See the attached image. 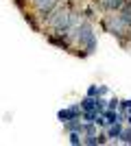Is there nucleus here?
<instances>
[{
	"mask_svg": "<svg viewBox=\"0 0 131 146\" xmlns=\"http://www.w3.org/2000/svg\"><path fill=\"white\" fill-rule=\"evenodd\" d=\"M48 42H50V44H55V46H59V48H63V50H68V48H70L68 39H66V33H57V35H48Z\"/></svg>",
	"mask_w": 131,
	"mask_h": 146,
	"instance_id": "nucleus-7",
	"label": "nucleus"
},
{
	"mask_svg": "<svg viewBox=\"0 0 131 146\" xmlns=\"http://www.w3.org/2000/svg\"><path fill=\"white\" fill-rule=\"evenodd\" d=\"M33 5H35V11L39 13V18H48L50 13L57 9V5H59V0H33Z\"/></svg>",
	"mask_w": 131,
	"mask_h": 146,
	"instance_id": "nucleus-4",
	"label": "nucleus"
},
{
	"mask_svg": "<svg viewBox=\"0 0 131 146\" xmlns=\"http://www.w3.org/2000/svg\"><path fill=\"white\" fill-rule=\"evenodd\" d=\"M79 44H81V48L85 50V55H90V52H94V48H96V37H94L92 29L87 24L79 26Z\"/></svg>",
	"mask_w": 131,
	"mask_h": 146,
	"instance_id": "nucleus-3",
	"label": "nucleus"
},
{
	"mask_svg": "<svg viewBox=\"0 0 131 146\" xmlns=\"http://www.w3.org/2000/svg\"><path fill=\"white\" fill-rule=\"evenodd\" d=\"M96 113H98V111H83V120L85 122H94L96 120Z\"/></svg>",
	"mask_w": 131,
	"mask_h": 146,
	"instance_id": "nucleus-13",
	"label": "nucleus"
},
{
	"mask_svg": "<svg viewBox=\"0 0 131 146\" xmlns=\"http://www.w3.org/2000/svg\"><path fill=\"white\" fill-rule=\"evenodd\" d=\"M122 109H131V100H122Z\"/></svg>",
	"mask_w": 131,
	"mask_h": 146,
	"instance_id": "nucleus-19",
	"label": "nucleus"
},
{
	"mask_svg": "<svg viewBox=\"0 0 131 146\" xmlns=\"http://www.w3.org/2000/svg\"><path fill=\"white\" fill-rule=\"evenodd\" d=\"M120 135H122V127H120L118 122H116V124H112V127H109V131H107V137H120Z\"/></svg>",
	"mask_w": 131,
	"mask_h": 146,
	"instance_id": "nucleus-10",
	"label": "nucleus"
},
{
	"mask_svg": "<svg viewBox=\"0 0 131 146\" xmlns=\"http://www.w3.org/2000/svg\"><path fill=\"white\" fill-rule=\"evenodd\" d=\"M24 20H26V22H29V24H31L35 31H39V24H37V20H35V15H31V13H24Z\"/></svg>",
	"mask_w": 131,
	"mask_h": 146,
	"instance_id": "nucleus-11",
	"label": "nucleus"
},
{
	"mask_svg": "<svg viewBox=\"0 0 131 146\" xmlns=\"http://www.w3.org/2000/svg\"><path fill=\"white\" fill-rule=\"evenodd\" d=\"M85 144H87V146H94V144H98V142H96V135H87V137H85Z\"/></svg>",
	"mask_w": 131,
	"mask_h": 146,
	"instance_id": "nucleus-14",
	"label": "nucleus"
},
{
	"mask_svg": "<svg viewBox=\"0 0 131 146\" xmlns=\"http://www.w3.org/2000/svg\"><path fill=\"white\" fill-rule=\"evenodd\" d=\"M118 13H120V18L125 20L127 24H129V29H131V0H127V2L122 5V9H120Z\"/></svg>",
	"mask_w": 131,
	"mask_h": 146,
	"instance_id": "nucleus-8",
	"label": "nucleus"
},
{
	"mask_svg": "<svg viewBox=\"0 0 131 146\" xmlns=\"http://www.w3.org/2000/svg\"><path fill=\"white\" fill-rule=\"evenodd\" d=\"M103 116H105L107 124H116V122H120V113H116L114 109H107V111H103Z\"/></svg>",
	"mask_w": 131,
	"mask_h": 146,
	"instance_id": "nucleus-9",
	"label": "nucleus"
},
{
	"mask_svg": "<svg viewBox=\"0 0 131 146\" xmlns=\"http://www.w3.org/2000/svg\"><path fill=\"white\" fill-rule=\"evenodd\" d=\"M50 22V26L57 31V33H68L70 29H72V24H74V18H72V13L68 11V9H61V11H53L46 18Z\"/></svg>",
	"mask_w": 131,
	"mask_h": 146,
	"instance_id": "nucleus-1",
	"label": "nucleus"
},
{
	"mask_svg": "<svg viewBox=\"0 0 131 146\" xmlns=\"http://www.w3.org/2000/svg\"><path fill=\"white\" fill-rule=\"evenodd\" d=\"M116 107H118V100H116V98H114V100H109V109H116Z\"/></svg>",
	"mask_w": 131,
	"mask_h": 146,
	"instance_id": "nucleus-18",
	"label": "nucleus"
},
{
	"mask_svg": "<svg viewBox=\"0 0 131 146\" xmlns=\"http://www.w3.org/2000/svg\"><path fill=\"white\" fill-rule=\"evenodd\" d=\"M96 2H98L100 9H107V11H120L127 0H96Z\"/></svg>",
	"mask_w": 131,
	"mask_h": 146,
	"instance_id": "nucleus-6",
	"label": "nucleus"
},
{
	"mask_svg": "<svg viewBox=\"0 0 131 146\" xmlns=\"http://www.w3.org/2000/svg\"><path fill=\"white\" fill-rule=\"evenodd\" d=\"M96 94H98V87H90V90H87V96H96Z\"/></svg>",
	"mask_w": 131,
	"mask_h": 146,
	"instance_id": "nucleus-16",
	"label": "nucleus"
},
{
	"mask_svg": "<svg viewBox=\"0 0 131 146\" xmlns=\"http://www.w3.org/2000/svg\"><path fill=\"white\" fill-rule=\"evenodd\" d=\"M96 142H98V144H105L107 142V133H96Z\"/></svg>",
	"mask_w": 131,
	"mask_h": 146,
	"instance_id": "nucleus-15",
	"label": "nucleus"
},
{
	"mask_svg": "<svg viewBox=\"0 0 131 146\" xmlns=\"http://www.w3.org/2000/svg\"><path fill=\"white\" fill-rule=\"evenodd\" d=\"M103 29H105L107 33L116 35V37H122L127 31H129V24H127L120 15H112V18H107L105 22H103Z\"/></svg>",
	"mask_w": 131,
	"mask_h": 146,
	"instance_id": "nucleus-2",
	"label": "nucleus"
},
{
	"mask_svg": "<svg viewBox=\"0 0 131 146\" xmlns=\"http://www.w3.org/2000/svg\"><path fill=\"white\" fill-rule=\"evenodd\" d=\"M15 5H18V9H24V5H26V0H13Z\"/></svg>",
	"mask_w": 131,
	"mask_h": 146,
	"instance_id": "nucleus-17",
	"label": "nucleus"
},
{
	"mask_svg": "<svg viewBox=\"0 0 131 146\" xmlns=\"http://www.w3.org/2000/svg\"><path fill=\"white\" fill-rule=\"evenodd\" d=\"M57 118L63 120V122H68V120H74V118H81V111H79V107H68V109H61V111H59Z\"/></svg>",
	"mask_w": 131,
	"mask_h": 146,
	"instance_id": "nucleus-5",
	"label": "nucleus"
},
{
	"mask_svg": "<svg viewBox=\"0 0 131 146\" xmlns=\"http://www.w3.org/2000/svg\"><path fill=\"white\" fill-rule=\"evenodd\" d=\"M70 144H74V146L81 144V135L76 133V131H70Z\"/></svg>",
	"mask_w": 131,
	"mask_h": 146,
	"instance_id": "nucleus-12",
	"label": "nucleus"
}]
</instances>
